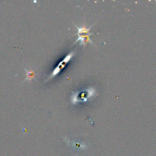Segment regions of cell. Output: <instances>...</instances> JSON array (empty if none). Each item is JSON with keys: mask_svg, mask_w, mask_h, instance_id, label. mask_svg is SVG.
<instances>
[{"mask_svg": "<svg viewBox=\"0 0 156 156\" xmlns=\"http://www.w3.org/2000/svg\"><path fill=\"white\" fill-rule=\"evenodd\" d=\"M75 53H75V52L73 51V52H71V53H69L68 55H66V57L64 58V59H62V61H60V62H59V63L58 64L57 66H56V68H55L54 69H53V71L52 72L51 74H50V76H49L48 77H47V80H46L45 82H47V81L51 80V79H53V78H54L55 76H57V75L59 74V73H60L61 70H62L63 68H65L66 64H67L69 62L70 60H71L72 58H73V56H74Z\"/></svg>", "mask_w": 156, "mask_h": 156, "instance_id": "6da1fadb", "label": "cell"}, {"mask_svg": "<svg viewBox=\"0 0 156 156\" xmlns=\"http://www.w3.org/2000/svg\"><path fill=\"white\" fill-rule=\"evenodd\" d=\"M97 95L96 89L94 87H88L83 93L80 94L79 91V102H88L91 98H94Z\"/></svg>", "mask_w": 156, "mask_h": 156, "instance_id": "7a4b0ae2", "label": "cell"}, {"mask_svg": "<svg viewBox=\"0 0 156 156\" xmlns=\"http://www.w3.org/2000/svg\"><path fill=\"white\" fill-rule=\"evenodd\" d=\"M66 143H67L69 147L73 149H76V150H85L87 149V145L84 143H80V142L73 141V140H69L68 139H65Z\"/></svg>", "mask_w": 156, "mask_h": 156, "instance_id": "3957f363", "label": "cell"}, {"mask_svg": "<svg viewBox=\"0 0 156 156\" xmlns=\"http://www.w3.org/2000/svg\"><path fill=\"white\" fill-rule=\"evenodd\" d=\"M90 36L91 35L89 34H83V35H78V38L77 40L76 41V42H75V44H76L77 42H80V45H86L87 43H88V44H91V45L94 46L95 47V45L94 44V43H93V41L91 40V37H90Z\"/></svg>", "mask_w": 156, "mask_h": 156, "instance_id": "277c9868", "label": "cell"}, {"mask_svg": "<svg viewBox=\"0 0 156 156\" xmlns=\"http://www.w3.org/2000/svg\"><path fill=\"white\" fill-rule=\"evenodd\" d=\"M93 26H94V24H93V25H91V27H86L85 26H82V27H78L76 24H75V27L77 28V34H77V36L78 35H83V34L91 35L92 34V33H91V32H90V30H91V28L93 27Z\"/></svg>", "mask_w": 156, "mask_h": 156, "instance_id": "5b68a950", "label": "cell"}, {"mask_svg": "<svg viewBox=\"0 0 156 156\" xmlns=\"http://www.w3.org/2000/svg\"><path fill=\"white\" fill-rule=\"evenodd\" d=\"M24 70H25L26 72V78L24 80V82H26V81H29V82H30V81L35 77V76H36L35 72L33 71L32 69H27L26 68H24Z\"/></svg>", "mask_w": 156, "mask_h": 156, "instance_id": "8992f818", "label": "cell"}, {"mask_svg": "<svg viewBox=\"0 0 156 156\" xmlns=\"http://www.w3.org/2000/svg\"><path fill=\"white\" fill-rule=\"evenodd\" d=\"M72 105H76L77 104L79 103V91H76V92H73L71 95V100H70Z\"/></svg>", "mask_w": 156, "mask_h": 156, "instance_id": "52a82bcc", "label": "cell"}]
</instances>
